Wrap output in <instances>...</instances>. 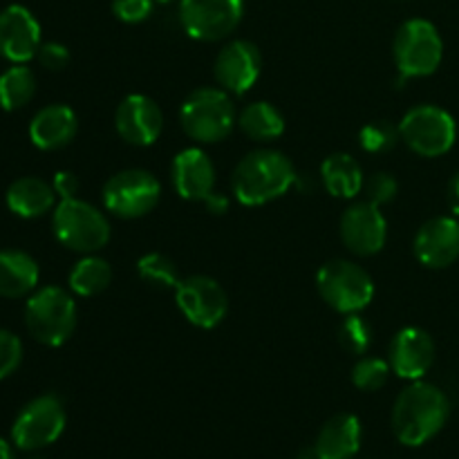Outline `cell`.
Listing matches in <instances>:
<instances>
[{"mask_svg": "<svg viewBox=\"0 0 459 459\" xmlns=\"http://www.w3.org/2000/svg\"><path fill=\"white\" fill-rule=\"evenodd\" d=\"M115 128L124 142L133 146H151L160 139L164 115L155 99L146 94H128L115 112Z\"/></svg>", "mask_w": 459, "mask_h": 459, "instance_id": "2e32d148", "label": "cell"}, {"mask_svg": "<svg viewBox=\"0 0 459 459\" xmlns=\"http://www.w3.org/2000/svg\"><path fill=\"white\" fill-rule=\"evenodd\" d=\"M402 139L399 134V126H393L390 121H370L361 128L359 133V142L361 148L368 152H388L397 146V142Z\"/></svg>", "mask_w": 459, "mask_h": 459, "instance_id": "f546056e", "label": "cell"}, {"mask_svg": "<svg viewBox=\"0 0 459 459\" xmlns=\"http://www.w3.org/2000/svg\"><path fill=\"white\" fill-rule=\"evenodd\" d=\"M110 282L112 267L108 264V260L92 254H85V258H81L70 272V290L83 299L99 296L110 287Z\"/></svg>", "mask_w": 459, "mask_h": 459, "instance_id": "4316f807", "label": "cell"}, {"mask_svg": "<svg viewBox=\"0 0 459 459\" xmlns=\"http://www.w3.org/2000/svg\"><path fill=\"white\" fill-rule=\"evenodd\" d=\"M321 299L339 314H359L375 299V281L352 260H330L316 273Z\"/></svg>", "mask_w": 459, "mask_h": 459, "instance_id": "8992f818", "label": "cell"}, {"mask_svg": "<svg viewBox=\"0 0 459 459\" xmlns=\"http://www.w3.org/2000/svg\"><path fill=\"white\" fill-rule=\"evenodd\" d=\"M56 191L49 182L40 178H21L9 184L7 200L9 211L18 218L34 220L49 213L56 206Z\"/></svg>", "mask_w": 459, "mask_h": 459, "instance_id": "7402d4cb", "label": "cell"}, {"mask_svg": "<svg viewBox=\"0 0 459 459\" xmlns=\"http://www.w3.org/2000/svg\"><path fill=\"white\" fill-rule=\"evenodd\" d=\"M245 16V0H179V22L202 43L227 39Z\"/></svg>", "mask_w": 459, "mask_h": 459, "instance_id": "7c38bea8", "label": "cell"}, {"mask_svg": "<svg viewBox=\"0 0 459 459\" xmlns=\"http://www.w3.org/2000/svg\"><path fill=\"white\" fill-rule=\"evenodd\" d=\"M339 336H341V343H343V348L352 354L368 352V348H370V343H372L370 325H368L363 318H359L357 314H350V316L345 318L343 325H341Z\"/></svg>", "mask_w": 459, "mask_h": 459, "instance_id": "4dcf8cb0", "label": "cell"}, {"mask_svg": "<svg viewBox=\"0 0 459 459\" xmlns=\"http://www.w3.org/2000/svg\"><path fill=\"white\" fill-rule=\"evenodd\" d=\"M22 363V343L13 332L0 327V381L12 377Z\"/></svg>", "mask_w": 459, "mask_h": 459, "instance_id": "d6a6232c", "label": "cell"}, {"mask_svg": "<svg viewBox=\"0 0 459 459\" xmlns=\"http://www.w3.org/2000/svg\"><path fill=\"white\" fill-rule=\"evenodd\" d=\"M435 363V341L421 327H403L390 343V368L402 379L420 381Z\"/></svg>", "mask_w": 459, "mask_h": 459, "instance_id": "d6986e66", "label": "cell"}, {"mask_svg": "<svg viewBox=\"0 0 459 459\" xmlns=\"http://www.w3.org/2000/svg\"><path fill=\"white\" fill-rule=\"evenodd\" d=\"M0 459H16V455H13L12 444H9L7 439H3V437H0Z\"/></svg>", "mask_w": 459, "mask_h": 459, "instance_id": "74e56055", "label": "cell"}, {"mask_svg": "<svg viewBox=\"0 0 459 459\" xmlns=\"http://www.w3.org/2000/svg\"><path fill=\"white\" fill-rule=\"evenodd\" d=\"M363 193L375 206H385L397 197L399 184L390 173H375L363 179Z\"/></svg>", "mask_w": 459, "mask_h": 459, "instance_id": "1f68e13d", "label": "cell"}, {"mask_svg": "<svg viewBox=\"0 0 459 459\" xmlns=\"http://www.w3.org/2000/svg\"><path fill=\"white\" fill-rule=\"evenodd\" d=\"M263 70L260 49L251 40H231L215 56V81L229 94H245L258 81Z\"/></svg>", "mask_w": 459, "mask_h": 459, "instance_id": "9a60e30c", "label": "cell"}, {"mask_svg": "<svg viewBox=\"0 0 459 459\" xmlns=\"http://www.w3.org/2000/svg\"><path fill=\"white\" fill-rule=\"evenodd\" d=\"M296 459H318V457H316V453H314V451H305V453H300V455Z\"/></svg>", "mask_w": 459, "mask_h": 459, "instance_id": "f35d334b", "label": "cell"}, {"mask_svg": "<svg viewBox=\"0 0 459 459\" xmlns=\"http://www.w3.org/2000/svg\"><path fill=\"white\" fill-rule=\"evenodd\" d=\"M39 263L21 249L0 251V296L3 299H25L34 294L39 285Z\"/></svg>", "mask_w": 459, "mask_h": 459, "instance_id": "603a6c76", "label": "cell"}, {"mask_svg": "<svg viewBox=\"0 0 459 459\" xmlns=\"http://www.w3.org/2000/svg\"><path fill=\"white\" fill-rule=\"evenodd\" d=\"M137 273L139 278H143V281L148 282V285L161 287V290H178V285L182 282L178 264H175L169 255L157 254V251L142 255V258L137 260Z\"/></svg>", "mask_w": 459, "mask_h": 459, "instance_id": "83f0119b", "label": "cell"}, {"mask_svg": "<svg viewBox=\"0 0 459 459\" xmlns=\"http://www.w3.org/2000/svg\"><path fill=\"white\" fill-rule=\"evenodd\" d=\"M76 318L79 312L74 299L63 287L49 285L36 290L25 303L27 332L48 348H58L74 334Z\"/></svg>", "mask_w": 459, "mask_h": 459, "instance_id": "3957f363", "label": "cell"}, {"mask_svg": "<svg viewBox=\"0 0 459 459\" xmlns=\"http://www.w3.org/2000/svg\"><path fill=\"white\" fill-rule=\"evenodd\" d=\"M157 3H175V0H157Z\"/></svg>", "mask_w": 459, "mask_h": 459, "instance_id": "ab89813d", "label": "cell"}, {"mask_svg": "<svg viewBox=\"0 0 459 459\" xmlns=\"http://www.w3.org/2000/svg\"><path fill=\"white\" fill-rule=\"evenodd\" d=\"M399 134L412 152L421 157L446 155L457 139V124L451 112L421 103L411 108L399 124Z\"/></svg>", "mask_w": 459, "mask_h": 459, "instance_id": "ba28073f", "label": "cell"}, {"mask_svg": "<svg viewBox=\"0 0 459 459\" xmlns=\"http://www.w3.org/2000/svg\"><path fill=\"white\" fill-rule=\"evenodd\" d=\"M79 130V119L70 106L52 103V106L40 108L30 121V139L40 151H61Z\"/></svg>", "mask_w": 459, "mask_h": 459, "instance_id": "ffe728a7", "label": "cell"}, {"mask_svg": "<svg viewBox=\"0 0 459 459\" xmlns=\"http://www.w3.org/2000/svg\"><path fill=\"white\" fill-rule=\"evenodd\" d=\"M179 124L184 133L195 142H222L236 126V108L227 90L200 88L184 99Z\"/></svg>", "mask_w": 459, "mask_h": 459, "instance_id": "277c9868", "label": "cell"}, {"mask_svg": "<svg viewBox=\"0 0 459 459\" xmlns=\"http://www.w3.org/2000/svg\"><path fill=\"white\" fill-rule=\"evenodd\" d=\"M173 186L179 197L188 202H202L211 213H224L229 200L215 193V166L200 148H184L173 160Z\"/></svg>", "mask_w": 459, "mask_h": 459, "instance_id": "8fae6325", "label": "cell"}, {"mask_svg": "<svg viewBox=\"0 0 459 459\" xmlns=\"http://www.w3.org/2000/svg\"><path fill=\"white\" fill-rule=\"evenodd\" d=\"M390 372H393L390 361H384L379 357H363L354 363L352 384L363 393H375L388 384Z\"/></svg>", "mask_w": 459, "mask_h": 459, "instance_id": "f1b7e54d", "label": "cell"}, {"mask_svg": "<svg viewBox=\"0 0 459 459\" xmlns=\"http://www.w3.org/2000/svg\"><path fill=\"white\" fill-rule=\"evenodd\" d=\"M65 430V408L56 394L31 399L12 426V442L21 451H39L56 442Z\"/></svg>", "mask_w": 459, "mask_h": 459, "instance_id": "30bf717a", "label": "cell"}, {"mask_svg": "<svg viewBox=\"0 0 459 459\" xmlns=\"http://www.w3.org/2000/svg\"><path fill=\"white\" fill-rule=\"evenodd\" d=\"M52 229L63 247L79 254H94L110 240V222L97 206L67 197L54 206Z\"/></svg>", "mask_w": 459, "mask_h": 459, "instance_id": "5b68a950", "label": "cell"}, {"mask_svg": "<svg viewBox=\"0 0 459 459\" xmlns=\"http://www.w3.org/2000/svg\"><path fill=\"white\" fill-rule=\"evenodd\" d=\"M152 3L155 0H112V13L126 25H137L151 16Z\"/></svg>", "mask_w": 459, "mask_h": 459, "instance_id": "836d02e7", "label": "cell"}, {"mask_svg": "<svg viewBox=\"0 0 459 459\" xmlns=\"http://www.w3.org/2000/svg\"><path fill=\"white\" fill-rule=\"evenodd\" d=\"M161 197V184L152 173L142 169L119 170L103 186V204L112 215L137 220L151 213Z\"/></svg>", "mask_w": 459, "mask_h": 459, "instance_id": "9c48e42d", "label": "cell"}, {"mask_svg": "<svg viewBox=\"0 0 459 459\" xmlns=\"http://www.w3.org/2000/svg\"><path fill=\"white\" fill-rule=\"evenodd\" d=\"M448 415L451 403L437 385L412 381L394 402L393 430L403 446H424L446 426Z\"/></svg>", "mask_w": 459, "mask_h": 459, "instance_id": "6da1fadb", "label": "cell"}, {"mask_svg": "<svg viewBox=\"0 0 459 459\" xmlns=\"http://www.w3.org/2000/svg\"><path fill=\"white\" fill-rule=\"evenodd\" d=\"M36 94V76L25 63H13L0 74V108L16 112L25 108Z\"/></svg>", "mask_w": 459, "mask_h": 459, "instance_id": "484cf974", "label": "cell"}, {"mask_svg": "<svg viewBox=\"0 0 459 459\" xmlns=\"http://www.w3.org/2000/svg\"><path fill=\"white\" fill-rule=\"evenodd\" d=\"M323 186L332 197L352 200L363 191V170L359 161L348 152H334L321 166Z\"/></svg>", "mask_w": 459, "mask_h": 459, "instance_id": "cb8c5ba5", "label": "cell"}, {"mask_svg": "<svg viewBox=\"0 0 459 459\" xmlns=\"http://www.w3.org/2000/svg\"><path fill=\"white\" fill-rule=\"evenodd\" d=\"M448 206L455 215H459V173L453 175V179L448 182Z\"/></svg>", "mask_w": 459, "mask_h": 459, "instance_id": "8d00e7d4", "label": "cell"}, {"mask_svg": "<svg viewBox=\"0 0 459 459\" xmlns=\"http://www.w3.org/2000/svg\"><path fill=\"white\" fill-rule=\"evenodd\" d=\"M238 124L254 142H276L285 133V117L273 103L267 101H255L242 108Z\"/></svg>", "mask_w": 459, "mask_h": 459, "instance_id": "d4e9b609", "label": "cell"}, {"mask_svg": "<svg viewBox=\"0 0 459 459\" xmlns=\"http://www.w3.org/2000/svg\"><path fill=\"white\" fill-rule=\"evenodd\" d=\"M361 448V421L352 412H341L318 433L312 451L318 459H352Z\"/></svg>", "mask_w": 459, "mask_h": 459, "instance_id": "44dd1931", "label": "cell"}, {"mask_svg": "<svg viewBox=\"0 0 459 459\" xmlns=\"http://www.w3.org/2000/svg\"><path fill=\"white\" fill-rule=\"evenodd\" d=\"M341 240L352 254L368 258L379 254L388 240V222H385L381 206L372 202H357L341 215Z\"/></svg>", "mask_w": 459, "mask_h": 459, "instance_id": "5bb4252c", "label": "cell"}, {"mask_svg": "<svg viewBox=\"0 0 459 459\" xmlns=\"http://www.w3.org/2000/svg\"><path fill=\"white\" fill-rule=\"evenodd\" d=\"M52 186L61 200H67V197H76L81 182L74 173H70V170H58L52 179Z\"/></svg>", "mask_w": 459, "mask_h": 459, "instance_id": "d590c367", "label": "cell"}, {"mask_svg": "<svg viewBox=\"0 0 459 459\" xmlns=\"http://www.w3.org/2000/svg\"><path fill=\"white\" fill-rule=\"evenodd\" d=\"M415 258L429 269H446L459 258V220L437 215L424 222L412 242Z\"/></svg>", "mask_w": 459, "mask_h": 459, "instance_id": "ac0fdd59", "label": "cell"}, {"mask_svg": "<svg viewBox=\"0 0 459 459\" xmlns=\"http://www.w3.org/2000/svg\"><path fill=\"white\" fill-rule=\"evenodd\" d=\"M40 25L22 4H9L0 12V56L9 63H27L40 48Z\"/></svg>", "mask_w": 459, "mask_h": 459, "instance_id": "e0dca14e", "label": "cell"}, {"mask_svg": "<svg viewBox=\"0 0 459 459\" xmlns=\"http://www.w3.org/2000/svg\"><path fill=\"white\" fill-rule=\"evenodd\" d=\"M294 164L278 151H254L238 161L233 170V195L242 206H263L285 195L296 184Z\"/></svg>", "mask_w": 459, "mask_h": 459, "instance_id": "7a4b0ae2", "label": "cell"}, {"mask_svg": "<svg viewBox=\"0 0 459 459\" xmlns=\"http://www.w3.org/2000/svg\"><path fill=\"white\" fill-rule=\"evenodd\" d=\"M393 54L403 79H420L433 74L439 67L444 40L433 22L426 18H411L397 30Z\"/></svg>", "mask_w": 459, "mask_h": 459, "instance_id": "52a82bcc", "label": "cell"}, {"mask_svg": "<svg viewBox=\"0 0 459 459\" xmlns=\"http://www.w3.org/2000/svg\"><path fill=\"white\" fill-rule=\"evenodd\" d=\"M179 312L191 325L213 330L229 312V296L224 287L211 276H188L175 290Z\"/></svg>", "mask_w": 459, "mask_h": 459, "instance_id": "4fadbf2b", "label": "cell"}, {"mask_svg": "<svg viewBox=\"0 0 459 459\" xmlns=\"http://www.w3.org/2000/svg\"><path fill=\"white\" fill-rule=\"evenodd\" d=\"M39 63L43 67L52 72L65 70L67 63H70V49L63 43H43L39 48V54H36Z\"/></svg>", "mask_w": 459, "mask_h": 459, "instance_id": "e575fe53", "label": "cell"}]
</instances>
